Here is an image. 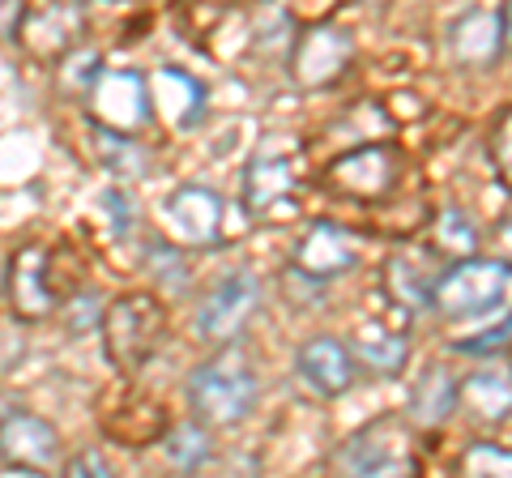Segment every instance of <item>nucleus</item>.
<instances>
[{"label": "nucleus", "instance_id": "ddd939ff", "mask_svg": "<svg viewBox=\"0 0 512 478\" xmlns=\"http://www.w3.org/2000/svg\"><path fill=\"white\" fill-rule=\"evenodd\" d=\"M167 231L175 244L184 248H210L222 239V197L210 193V188H197V184H184L167 197Z\"/></svg>", "mask_w": 512, "mask_h": 478}, {"label": "nucleus", "instance_id": "b1692460", "mask_svg": "<svg viewBox=\"0 0 512 478\" xmlns=\"http://www.w3.org/2000/svg\"><path fill=\"white\" fill-rule=\"evenodd\" d=\"M94 146L107 171L116 175H141L146 171V150L133 141V133H111V129H94Z\"/></svg>", "mask_w": 512, "mask_h": 478}, {"label": "nucleus", "instance_id": "1a4fd4ad", "mask_svg": "<svg viewBox=\"0 0 512 478\" xmlns=\"http://www.w3.org/2000/svg\"><path fill=\"white\" fill-rule=\"evenodd\" d=\"M5 291H9V308L18 321H43V316H52L60 299L56 278H52V252L43 244H26L13 252Z\"/></svg>", "mask_w": 512, "mask_h": 478}, {"label": "nucleus", "instance_id": "bb28decb", "mask_svg": "<svg viewBox=\"0 0 512 478\" xmlns=\"http://www.w3.org/2000/svg\"><path fill=\"white\" fill-rule=\"evenodd\" d=\"M461 474H508L512 478V449H500V444H470L461 453Z\"/></svg>", "mask_w": 512, "mask_h": 478}, {"label": "nucleus", "instance_id": "f8f14e48", "mask_svg": "<svg viewBox=\"0 0 512 478\" xmlns=\"http://www.w3.org/2000/svg\"><path fill=\"white\" fill-rule=\"evenodd\" d=\"M261 304V286H256L252 274H231L222 278L201 304L197 316V329L205 342H231L239 338V329L248 325V316Z\"/></svg>", "mask_w": 512, "mask_h": 478}, {"label": "nucleus", "instance_id": "6ab92c4d", "mask_svg": "<svg viewBox=\"0 0 512 478\" xmlns=\"http://www.w3.org/2000/svg\"><path fill=\"white\" fill-rule=\"evenodd\" d=\"M457 406L478 423H504L512 414V380L495 372H474L457 385Z\"/></svg>", "mask_w": 512, "mask_h": 478}, {"label": "nucleus", "instance_id": "7ed1b4c3", "mask_svg": "<svg viewBox=\"0 0 512 478\" xmlns=\"http://www.w3.org/2000/svg\"><path fill=\"white\" fill-rule=\"evenodd\" d=\"M402 167L406 158L402 150L393 146H355L338 154L333 163L320 175L325 193L342 197V201H355V205H376V201H389V193L402 180Z\"/></svg>", "mask_w": 512, "mask_h": 478}, {"label": "nucleus", "instance_id": "7c9ffc66", "mask_svg": "<svg viewBox=\"0 0 512 478\" xmlns=\"http://www.w3.org/2000/svg\"><path fill=\"white\" fill-rule=\"evenodd\" d=\"M504 39H512V0H508V9H504Z\"/></svg>", "mask_w": 512, "mask_h": 478}, {"label": "nucleus", "instance_id": "9d476101", "mask_svg": "<svg viewBox=\"0 0 512 478\" xmlns=\"http://www.w3.org/2000/svg\"><path fill=\"white\" fill-rule=\"evenodd\" d=\"M350 52H355V43H350L346 30L312 22L291 47V77L303 90H320L346 73Z\"/></svg>", "mask_w": 512, "mask_h": 478}, {"label": "nucleus", "instance_id": "f3484780", "mask_svg": "<svg viewBox=\"0 0 512 478\" xmlns=\"http://www.w3.org/2000/svg\"><path fill=\"white\" fill-rule=\"evenodd\" d=\"M299 372L325 397H338L355 385V359H350V350L338 338H312L299 350Z\"/></svg>", "mask_w": 512, "mask_h": 478}, {"label": "nucleus", "instance_id": "c756f323", "mask_svg": "<svg viewBox=\"0 0 512 478\" xmlns=\"http://www.w3.org/2000/svg\"><path fill=\"white\" fill-rule=\"evenodd\" d=\"M495 244H500V252H504V261H512V218L504 222L500 231H495Z\"/></svg>", "mask_w": 512, "mask_h": 478}, {"label": "nucleus", "instance_id": "20e7f679", "mask_svg": "<svg viewBox=\"0 0 512 478\" xmlns=\"http://www.w3.org/2000/svg\"><path fill=\"white\" fill-rule=\"evenodd\" d=\"M82 30H86L82 0H30L18 13L13 43H18L30 60H39V65H60L77 47Z\"/></svg>", "mask_w": 512, "mask_h": 478}, {"label": "nucleus", "instance_id": "f03ea898", "mask_svg": "<svg viewBox=\"0 0 512 478\" xmlns=\"http://www.w3.org/2000/svg\"><path fill=\"white\" fill-rule=\"evenodd\" d=\"M188 402L205 423L231 427L239 423L256 402V372L239 350H222L218 359L201 363L188 380Z\"/></svg>", "mask_w": 512, "mask_h": 478}, {"label": "nucleus", "instance_id": "4468645a", "mask_svg": "<svg viewBox=\"0 0 512 478\" xmlns=\"http://www.w3.org/2000/svg\"><path fill=\"white\" fill-rule=\"evenodd\" d=\"M355 261H359V239L355 231L338 227V222H312L291 252L295 274L303 278H338Z\"/></svg>", "mask_w": 512, "mask_h": 478}, {"label": "nucleus", "instance_id": "dca6fc26", "mask_svg": "<svg viewBox=\"0 0 512 478\" xmlns=\"http://www.w3.org/2000/svg\"><path fill=\"white\" fill-rule=\"evenodd\" d=\"M103 432L116 440V444L141 449V444H154L158 436L167 432V410L158 406L154 397H133V393H124L116 406L103 410Z\"/></svg>", "mask_w": 512, "mask_h": 478}, {"label": "nucleus", "instance_id": "4be33fe9", "mask_svg": "<svg viewBox=\"0 0 512 478\" xmlns=\"http://www.w3.org/2000/svg\"><path fill=\"white\" fill-rule=\"evenodd\" d=\"M414 419H419L423 427H440L448 414H453L457 406V380L448 376L444 368H431L423 380H419V389H414Z\"/></svg>", "mask_w": 512, "mask_h": 478}, {"label": "nucleus", "instance_id": "f257e3e1", "mask_svg": "<svg viewBox=\"0 0 512 478\" xmlns=\"http://www.w3.org/2000/svg\"><path fill=\"white\" fill-rule=\"evenodd\" d=\"M103 350L120 372H137L167 338V312L154 295L128 291L103 308Z\"/></svg>", "mask_w": 512, "mask_h": 478}, {"label": "nucleus", "instance_id": "9b49d317", "mask_svg": "<svg viewBox=\"0 0 512 478\" xmlns=\"http://www.w3.org/2000/svg\"><path fill=\"white\" fill-rule=\"evenodd\" d=\"M56 457H60V436L39 414L13 410L0 419V461H5V466L26 470V474H43L56 466Z\"/></svg>", "mask_w": 512, "mask_h": 478}, {"label": "nucleus", "instance_id": "c85d7f7f", "mask_svg": "<svg viewBox=\"0 0 512 478\" xmlns=\"http://www.w3.org/2000/svg\"><path fill=\"white\" fill-rule=\"evenodd\" d=\"M64 474H77V478H82V474H111V466L99 453H77L69 466H64Z\"/></svg>", "mask_w": 512, "mask_h": 478}, {"label": "nucleus", "instance_id": "39448f33", "mask_svg": "<svg viewBox=\"0 0 512 478\" xmlns=\"http://www.w3.org/2000/svg\"><path fill=\"white\" fill-rule=\"evenodd\" d=\"M508 291V261H478L466 257L431 286V308L444 316H478L495 308Z\"/></svg>", "mask_w": 512, "mask_h": 478}, {"label": "nucleus", "instance_id": "a211bd4d", "mask_svg": "<svg viewBox=\"0 0 512 478\" xmlns=\"http://www.w3.org/2000/svg\"><path fill=\"white\" fill-rule=\"evenodd\" d=\"M448 47H453V56L461 65H474V69L491 65L504 47V18H495L487 9L461 13L453 22V30H448Z\"/></svg>", "mask_w": 512, "mask_h": 478}, {"label": "nucleus", "instance_id": "cd10ccee", "mask_svg": "<svg viewBox=\"0 0 512 478\" xmlns=\"http://www.w3.org/2000/svg\"><path fill=\"white\" fill-rule=\"evenodd\" d=\"M491 163H495L500 184L512 188V107L495 120V129H491Z\"/></svg>", "mask_w": 512, "mask_h": 478}, {"label": "nucleus", "instance_id": "aec40b11", "mask_svg": "<svg viewBox=\"0 0 512 478\" xmlns=\"http://www.w3.org/2000/svg\"><path fill=\"white\" fill-rule=\"evenodd\" d=\"M384 286H389V295L402 308H423V304L431 308V286L436 282H427L419 252H397V257L384 265Z\"/></svg>", "mask_w": 512, "mask_h": 478}, {"label": "nucleus", "instance_id": "423d86ee", "mask_svg": "<svg viewBox=\"0 0 512 478\" xmlns=\"http://www.w3.org/2000/svg\"><path fill=\"white\" fill-rule=\"evenodd\" d=\"M342 470L350 474H367V478H384V474H414L419 470V457L410 449V436L397 419H376L367 423L363 432L350 436V444L342 449Z\"/></svg>", "mask_w": 512, "mask_h": 478}, {"label": "nucleus", "instance_id": "393cba45", "mask_svg": "<svg viewBox=\"0 0 512 478\" xmlns=\"http://www.w3.org/2000/svg\"><path fill=\"white\" fill-rule=\"evenodd\" d=\"M167 457L175 461L180 470H197L205 457H210V440L197 423H180L167 432Z\"/></svg>", "mask_w": 512, "mask_h": 478}, {"label": "nucleus", "instance_id": "a878e982", "mask_svg": "<svg viewBox=\"0 0 512 478\" xmlns=\"http://www.w3.org/2000/svg\"><path fill=\"white\" fill-rule=\"evenodd\" d=\"M99 56L94 52H69L60 60V90H69L73 99H86L90 86L99 82Z\"/></svg>", "mask_w": 512, "mask_h": 478}, {"label": "nucleus", "instance_id": "6e6552de", "mask_svg": "<svg viewBox=\"0 0 512 478\" xmlns=\"http://www.w3.org/2000/svg\"><path fill=\"white\" fill-rule=\"evenodd\" d=\"M244 210L265 222H278L299 210V167L291 154L252 158L244 175Z\"/></svg>", "mask_w": 512, "mask_h": 478}, {"label": "nucleus", "instance_id": "5701e85b", "mask_svg": "<svg viewBox=\"0 0 512 478\" xmlns=\"http://www.w3.org/2000/svg\"><path fill=\"white\" fill-rule=\"evenodd\" d=\"M474 248H478L474 222L457 210H444L436 218V227H431V252L448 257V261H466V257H474Z\"/></svg>", "mask_w": 512, "mask_h": 478}, {"label": "nucleus", "instance_id": "412c9836", "mask_svg": "<svg viewBox=\"0 0 512 478\" xmlns=\"http://www.w3.org/2000/svg\"><path fill=\"white\" fill-rule=\"evenodd\" d=\"M355 355L363 368H372L380 376H393V372H402V363H406V338L402 333H393V329H380V325H363L355 333Z\"/></svg>", "mask_w": 512, "mask_h": 478}, {"label": "nucleus", "instance_id": "2eb2a0df", "mask_svg": "<svg viewBox=\"0 0 512 478\" xmlns=\"http://www.w3.org/2000/svg\"><path fill=\"white\" fill-rule=\"evenodd\" d=\"M150 116L163 120L167 129H188L201 120L205 111V90L197 77H188L180 69H158L150 77Z\"/></svg>", "mask_w": 512, "mask_h": 478}, {"label": "nucleus", "instance_id": "0eeeda50", "mask_svg": "<svg viewBox=\"0 0 512 478\" xmlns=\"http://www.w3.org/2000/svg\"><path fill=\"white\" fill-rule=\"evenodd\" d=\"M86 107H90L94 129L137 133L150 120V86L133 69H111V73H99V82L90 86Z\"/></svg>", "mask_w": 512, "mask_h": 478}]
</instances>
